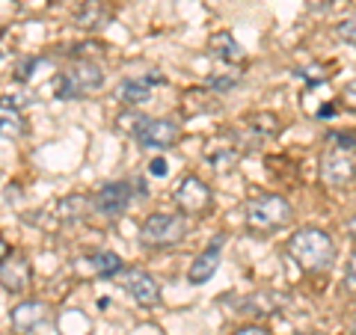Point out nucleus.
<instances>
[{"mask_svg":"<svg viewBox=\"0 0 356 335\" xmlns=\"http://www.w3.org/2000/svg\"><path fill=\"white\" fill-rule=\"evenodd\" d=\"M288 255L294 259V264L306 273H321L327 270L336 259V243L324 229H300L288 238Z\"/></svg>","mask_w":356,"mask_h":335,"instance_id":"obj_1","label":"nucleus"},{"mask_svg":"<svg viewBox=\"0 0 356 335\" xmlns=\"http://www.w3.org/2000/svg\"><path fill=\"white\" fill-rule=\"evenodd\" d=\"M104 86V72L92 63H77L57 77V98H83Z\"/></svg>","mask_w":356,"mask_h":335,"instance_id":"obj_4","label":"nucleus"},{"mask_svg":"<svg viewBox=\"0 0 356 335\" xmlns=\"http://www.w3.org/2000/svg\"><path fill=\"white\" fill-rule=\"evenodd\" d=\"M125 270V264H122V259L116 252H89L83 255L81 261H77V273H83V276H116Z\"/></svg>","mask_w":356,"mask_h":335,"instance_id":"obj_15","label":"nucleus"},{"mask_svg":"<svg viewBox=\"0 0 356 335\" xmlns=\"http://www.w3.org/2000/svg\"><path fill=\"white\" fill-rule=\"evenodd\" d=\"M247 128L252 133H259V137H273V133H280V119L273 113H259L247 119Z\"/></svg>","mask_w":356,"mask_h":335,"instance_id":"obj_20","label":"nucleus"},{"mask_svg":"<svg viewBox=\"0 0 356 335\" xmlns=\"http://www.w3.org/2000/svg\"><path fill=\"white\" fill-rule=\"evenodd\" d=\"M341 104L348 107V110H356V81H350L348 86H344V92H341Z\"/></svg>","mask_w":356,"mask_h":335,"instance_id":"obj_27","label":"nucleus"},{"mask_svg":"<svg viewBox=\"0 0 356 335\" xmlns=\"http://www.w3.org/2000/svg\"><path fill=\"white\" fill-rule=\"evenodd\" d=\"M232 335H273L267 327H261V323H247V327H241V329H235Z\"/></svg>","mask_w":356,"mask_h":335,"instance_id":"obj_28","label":"nucleus"},{"mask_svg":"<svg viewBox=\"0 0 356 335\" xmlns=\"http://www.w3.org/2000/svg\"><path fill=\"white\" fill-rule=\"evenodd\" d=\"M348 285L356 291V252L350 255V261H348Z\"/></svg>","mask_w":356,"mask_h":335,"instance_id":"obj_29","label":"nucleus"},{"mask_svg":"<svg viewBox=\"0 0 356 335\" xmlns=\"http://www.w3.org/2000/svg\"><path fill=\"white\" fill-rule=\"evenodd\" d=\"M336 33H339V39L356 44V15H353V18H348V21H341V24L336 27Z\"/></svg>","mask_w":356,"mask_h":335,"instance_id":"obj_23","label":"nucleus"},{"mask_svg":"<svg viewBox=\"0 0 356 335\" xmlns=\"http://www.w3.org/2000/svg\"><path fill=\"white\" fill-rule=\"evenodd\" d=\"M44 3H54V0H44Z\"/></svg>","mask_w":356,"mask_h":335,"instance_id":"obj_34","label":"nucleus"},{"mask_svg":"<svg viewBox=\"0 0 356 335\" xmlns=\"http://www.w3.org/2000/svg\"><path fill=\"white\" fill-rule=\"evenodd\" d=\"M44 318H48V306L39 303V300H24V303H18L13 309V315H9V320H13V329L18 335L36 332V327H42Z\"/></svg>","mask_w":356,"mask_h":335,"instance_id":"obj_13","label":"nucleus"},{"mask_svg":"<svg viewBox=\"0 0 356 335\" xmlns=\"http://www.w3.org/2000/svg\"><path fill=\"white\" fill-rule=\"evenodd\" d=\"M222 243H226V234H214V240L208 243V250H202L193 259L191 270H187V282H191V285H202V282H208V279L220 270Z\"/></svg>","mask_w":356,"mask_h":335,"instance_id":"obj_9","label":"nucleus"},{"mask_svg":"<svg viewBox=\"0 0 356 335\" xmlns=\"http://www.w3.org/2000/svg\"><path fill=\"white\" fill-rule=\"evenodd\" d=\"M110 21H113V9L104 0H83L74 9V24L81 30H104Z\"/></svg>","mask_w":356,"mask_h":335,"instance_id":"obj_14","label":"nucleus"},{"mask_svg":"<svg viewBox=\"0 0 356 335\" xmlns=\"http://www.w3.org/2000/svg\"><path fill=\"white\" fill-rule=\"evenodd\" d=\"M175 205L184 211V214H202V211L211 208V187L196 175H187L181 184L175 187Z\"/></svg>","mask_w":356,"mask_h":335,"instance_id":"obj_7","label":"nucleus"},{"mask_svg":"<svg viewBox=\"0 0 356 335\" xmlns=\"http://www.w3.org/2000/svg\"><path fill=\"white\" fill-rule=\"evenodd\" d=\"M297 77H303L306 83H318V81H327V72H324V69H318V65H312V69L297 72Z\"/></svg>","mask_w":356,"mask_h":335,"instance_id":"obj_25","label":"nucleus"},{"mask_svg":"<svg viewBox=\"0 0 356 335\" xmlns=\"http://www.w3.org/2000/svg\"><path fill=\"white\" fill-rule=\"evenodd\" d=\"M327 142L336 152H356V131H330Z\"/></svg>","mask_w":356,"mask_h":335,"instance_id":"obj_22","label":"nucleus"},{"mask_svg":"<svg viewBox=\"0 0 356 335\" xmlns=\"http://www.w3.org/2000/svg\"><path fill=\"white\" fill-rule=\"evenodd\" d=\"M24 116L18 113V107H13V101H0V140H18L24 137Z\"/></svg>","mask_w":356,"mask_h":335,"instance_id":"obj_17","label":"nucleus"},{"mask_svg":"<svg viewBox=\"0 0 356 335\" xmlns=\"http://www.w3.org/2000/svg\"><path fill=\"white\" fill-rule=\"evenodd\" d=\"M131 199H134L131 184H125V181H110V184H104L92 196V211H95L98 217H104V220H119L128 211Z\"/></svg>","mask_w":356,"mask_h":335,"instance_id":"obj_6","label":"nucleus"},{"mask_svg":"<svg viewBox=\"0 0 356 335\" xmlns=\"http://www.w3.org/2000/svg\"><path fill=\"white\" fill-rule=\"evenodd\" d=\"M332 113H336V104H324V107L318 110V119H330Z\"/></svg>","mask_w":356,"mask_h":335,"instance_id":"obj_32","label":"nucleus"},{"mask_svg":"<svg viewBox=\"0 0 356 335\" xmlns=\"http://www.w3.org/2000/svg\"><path fill=\"white\" fill-rule=\"evenodd\" d=\"M9 255H13V247H9V243H6L3 238H0V264H3V261L9 259Z\"/></svg>","mask_w":356,"mask_h":335,"instance_id":"obj_30","label":"nucleus"},{"mask_svg":"<svg viewBox=\"0 0 356 335\" xmlns=\"http://www.w3.org/2000/svg\"><path fill=\"white\" fill-rule=\"evenodd\" d=\"M321 178H324V184H330V187H348L356 181V166L344 152H332L324 158V163H321Z\"/></svg>","mask_w":356,"mask_h":335,"instance_id":"obj_12","label":"nucleus"},{"mask_svg":"<svg viewBox=\"0 0 356 335\" xmlns=\"http://www.w3.org/2000/svg\"><path fill=\"white\" fill-rule=\"evenodd\" d=\"M187 234V220L178 214H152L140 226V243L146 250H166L181 243Z\"/></svg>","mask_w":356,"mask_h":335,"instance_id":"obj_3","label":"nucleus"},{"mask_svg":"<svg viewBox=\"0 0 356 335\" xmlns=\"http://www.w3.org/2000/svg\"><path fill=\"white\" fill-rule=\"evenodd\" d=\"M344 231H348L350 240H356V217H350L348 222H344Z\"/></svg>","mask_w":356,"mask_h":335,"instance_id":"obj_31","label":"nucleus"},{"mask_svg":"<svg viewBox=\"0 0 356 335\" xmlns=\"http://www.w3.org/2000/svg\"><path fill=\"white\" fill-rule=\"evenodd\" d=\"M297 335H324V332H315V329H306V332H297Z\"/></svg>","mask_w":356,"mask_h":335,"instance_id":"obj_33","label":"nucleus"},{"mask_svg":"<svg viewBox=\"0 0 356 335\" xmlns=\"http://www.w3.org/2000/svg\"><path fill=\"white\" fill-rule=\"evenodd\" d=\"M83 211H86V199H83L81 193L65 196L63 202H60V220H65V222H74V220H81Z\"/></svg>","mask_w":356,"mask_h":335,"instance_id":"obj_21","label":"nucleus"},{"mask_svg":"<svg viewBox=\"0 0 356 335\" xmlns=\"http://www.w3.org/2000/svg\"><path fill=\"white\" fill-rule=\"evenodd\" d=\"M294 211L291 202L280 193H261L247 202L243 208V222L252 234H270V231H280L291 222Z\"/></svg>","mask_w":356,"mask_h":335,"instance_id":"obj_2","label":"nucleus"},{"mask_svg":"<svg viewBox=\"0 0 356 335\" xmlns=\"http://www.w3.org/2000/svg\"><path fill=\"white\" fill-rule=\"evenodd\" d=\"M205 158L217 166V170H222V166H229L235 163L238 158H241V149H238V142H235V137L229 133V140H217V142H211L208 146V152H205Z\"/></svg>","mask_w":356,"mask_h":335,"instance_id":"obj_18","label":"nucleus"},{"mask_svg":"<svg viewBox=\"0 0 356 335\" xmlns=\"http://www.w3.org/2000/svg\"><path fill=\"white\" fill-rule=\"evenodd\" d=\"M353 335H356V327H353Z\"/></svg>","mask_w":356,"mask_h":335,"instance_id":"obj_35","label":"nucleus"},{"mask_svg":"<svg viewBox=\"0 0 356 335\" xmlns=\"http://www.w3.org/2000/svg\"><path fill=\"white\" fill-rule=\"evenodd\" d=\"M163 83V74H143V77H125L116 89H113V98L119 104H128V107H137V104H146L154 86Z\"/></svg>","mask_w":356,"mask_h":335,"instance_id":"obj_8","label":"nucleus"},{"mask_svg":"<svg viewBox=\"0 0 356 335\" xmlns=\"http://www.w3.org/2000/svg\"><path fill=\"white\" fill-rule=\"evenodd\" d=\"M282 303L285 300L280 294H255V297H250L247 303H243L241 311H252V315H276Z\"/></svg>","mask_w":356,"mask_h":335,"instance_id":"obj_19","label":"nucleus"},{"mask_svg":"<svg viewBox=\"0 0 356 335\" xmlns=\"http://www.w3.org/2000/svg\"><path fill=\"white\" fill-rule=\"evenodd\" d=\"M125 291L137 300L143 309H152L161 303V285L158 279L146 270H125Z\"/></svg>","mask_w":356,"mask_h":335,"instance_id":"obj_10","label":"nucleus"},{"mask_svg":"<svg viewBox=\"0 0 356 335\" xmlns=\"http://www.w3.org/2000/svg\"><path fill=\"white\" fill-rule=\"evenodd\" d=\"M149 175H154V178H166V175H170V163H166L163 158H154V161L149 163Z\"/></svg>","mask_w":356,"mask_h":335,"instance_id":"obj_26","label":"nucleus"},{"mask_svg":"<svg viewBox=\"0 0 356 335\" xmlns=\"http://www.w3.org/2000/svg\"><path fill=\"white\" fill-rule=\"evenodd\" d=\"M178 133H181V128H178L172 119H149V116H143V122L134 128V140H137L143 149L166 152V149L175 146Z\"/></svg>","mask_w":356,"mask_h":335,"instance_id":"obj_5","label":"nucleus"},{"mask_svg":"<svg viewBox=\"0 0 356 335\" xmlns=\"http://www.w3.org/2000/svg\"><path fill=\"white\" fill-rule=\"evenodd\" d=\"M235 83H238V74H232V77H211V81H208V86L217 89V92H229Z\"/></svg>","mask_w":356,"mask_h":335,"instance_id":"obj_24","label":"nucleus"},{"mask_svg":"<svg viewBox=\"0 0 356 335\" xmlns=\"http://www.w3.org/2000/svg\"><path fill=\"white\" fill-rule=\"evenodd\" d=\"M30 282H33V267L24 255H9V259L0 264V285H3L9 294H24Z\"/></svg>","mask_w":356,"mask_h":335,"instance_id":"obj_11","label":"nucleus"},{"mask_svg":"<svg viewBox=\"0 0 356 335\" xmlns=\"http://www.w3.org/2000/svg\"><path fill=\"white\" fill-rule=\"evenodd\" d=\"M208 48H211V54H214L217 60H222L226 65H241L243 60H247V51L235 42L232 33H217V36H211Z\"/></svg>","mask_w":356,"mask_h":335,"instance_id":"obj_16","label":"nucleus"}]
</instances>
